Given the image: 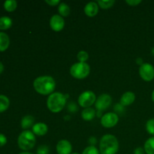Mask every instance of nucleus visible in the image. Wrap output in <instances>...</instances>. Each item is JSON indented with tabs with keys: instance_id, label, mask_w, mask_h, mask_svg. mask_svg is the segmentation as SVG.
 Here are the masks:
<instances>
[{
	"instance_id": "obj_1",
	"label": "nucleus",
	"mask_w": 154,
	"mask_h": 154,
	"mask_svg": "<svg viewBox=\"0 0 154 154\" xmlns=\"http://www.w3.org/2000/svg\"><path fill=\"white\" fill-rule=\"evenodd\" d=\"M33 88L38 93L43 96L51 95L54 93L56 81L53 77L44 75L36 78L33 81Z\"/></svg>"
},
{
	"instance_id": "obj_2",
	"label": "nucleus",
	"mask_w": 154,
	"mask_h": 154,
	"mask_svg": "<svg viewBox=\"0 0 154 154\" xmlns=\"http://www.w3.org/2000/svg\"><path fill=\"white\" fill-rule=\"evenodd\" d=\"M119 141L114 135L107 134L99 141V153L101 154H116L119 150Z\"/></svg>"
},
{
	"instance_id": "obj_3",
	"label": "nucleus",
	"mask_w": 154,
	"mask_h": 154,
	"mask_svg": "<svg viewBox=\"0 0 154 154\" xmlns=\"http://www.w3.org/2000/svg\"><path fill=\"white\" fill-rule=\"evenodd\" d=\"M66 102L67 99L64 94L60 92H54L48 96L47 99V106L51 112L59 113L65 108Z\"/></svg>"
},
{
	"instance_id": "obj_4",
	"label": "nucleus",
	"mask_w": 154,
	"mask_h": 154,
	"mask_svg": "<svg viewBox=\"0 0 154 154\" xmlns=\"http://www.w3.org/2000/svg\"><path fill=\"white\" fill-rule=\"evenodd\" d=\"M35 135L29 130H24L20 134L17 138L18 147L23 151L32 150L35 145Z\"/></svg>"
},
{
	"instance_id": "obj_5",
	"label": "nucleus",
	"mask_w": 154,
	"mask_h": 154,
	"mask_svg": "<svg viewBox=\"0 0 154 154\" xmlns=\"http://www.w3.org/2000/svg\"><path fill=\"white\" fill-rule=\"evenodd\" d=\"M90 73V66L87 63H76L70 68V74L78 80L85 79Z\"/></svg>"
},
{
	"instance_id": "obj_6",
	"label": "nucleus",
	"mask_w": 154,
	"mask_h": 154,
	"mask_svg": "<svg viewBox=\"0 0 154 154\" xmlns=\"http://www.w3.org/2000/svg\"><path fill=\"white\" fill-rule=\"evenodd\" d=\"M96 94L91 90H87L81 93L78 99V102L79 105L82 108H90V106L93 105L96 101Z\"/></svg>"
},
{
	"instance_id": "obj_7",
	"label": "nucleus",
	"mask_w": 154,
	"mask_h": 154,
	"mask_svg": "<svg viewBox=\"0 0 154 154\" xmlns=\"http://www.w3.org/2000/svg\"><path fill=\"white\" fill-rule=\"evenodd\" d=\"M112 102V99L109 94H104L100 95L99 97L96 99V102H95V106H96V110L99 112H102L105 111L108 108H109L110 105Z\"/></svg>"
},
{
	"instance_id": "obj_8",
	"label": "nucleus",
	"mask_w": 154,
	"mask_h": 154,
	"mask_svg": "<svg viewBox=\"0 0 154 154\" xmlns=\"http://www.w3.org/2000/svg\"><path fill=\"white\" fill-rule=\"evenodd\" d=\"M119 121V117L117 114L113 112L107 113L104 114L101 118V124L106 129L114 127Z\"/></svg>"
},
{
	"instance_id": "obj_9",
	"label": "nucleus",
	"mask_w": 154,
	"mask_h": 154,
	"mask_svg": "<svg viewBox=\"0 0 154 154\" xmlns=\"http://www.w3.org/2000/svg\"><path fill=\"white\" fill-rule=\"evenodd\" d=\"M139 75L144 81H153L154 79V67L150 63H144L139 68Z\"/></svg>"
},
{
	"instance_id": "obj_10",
	"label": "nucleus",
	"mask_w": 154,
	"mask_h": 154,
	"mask_svg": "<svg viewBox=\"0 0 154 154\" xmlns=\"http://www.w3.org/2000/svg\"><path fill=\"white\" fill-rule=\"evenodd\" d=\"M50 26L54 32H60L65 27V20L60 14H54L50 20Z\"/></svg>"
},
{
	"instance_id": "obj_11",
	"label": "nucleus",
	"mask_w": 154,
	"mask_h": 154,
	"mask_svg": "<svg viewBox=\"0 0 154 154\" xmlns=\"http://www.w3.org/2000/svg\"><path fill=\"white\" fill-rule=\"evenodd\" d=\"M56 150L58 154H72V145L68 140H60L57 143Z\"/></svg>"
},
{
	"instance_id": "obj_12",
	"label": "nucleus",
	"mask_w": 154,
	"mask_h": 154,
	"mask_svg": "<svg viewBox=\"0 0 154 154\" xmlns=\"http://www.w3.org/2000/svg\"><path fill=\"white\" fill-rule=\"evenodd\" d=\"M84 13L87 17H93L96 15H97L98 12H99V5H98L97 2H90L87 3L84 7Z\"/></svg>"
},
{
	"instance_id": "obj_13",
	"label": "nucleus",
	"mask_w": 154,
	"mask_h": 154,
	"mask_svg": "<svg viewBox=\"0 0 154 154\" xmlns=\"http://www.w3.org/2000/svg\"><path fill=\"white\" fill-rule=\"evenodd\" d=\"M135 100V93H132V92L128 91L126 92L125 93H123V96L120 98V103L122 106L126 107L129 106V105H132Z\"/></svg>"
},
{
	"instance_id": "obj_14",
	"label": "nucleus",
	"mask_w": 154,
	"mask_h": 154,
	"mask_svg": "<svg viewBox=\"0 0 154 154\" xmlns=\"http://www.w3.org/2000/svg\"><path fill=\"white\" fill-rule=\"evenodd\" d=\"M48 132V125L44 123H37L32 126V132L35 134V135L43 136V135H46Z\"/></svg>"
},
{
	"instance_id": "obj_15",
	"label": "nucleus",
	"mask_w": 154,
	"mask_h": 154,
	"mask_svg": "<svg viewBox=\"0 0 154 154\" xmlns=\"http://www.w3.org/2000/svg\"><path fill=\"white\" fill-rule=\"evenodd\" d=\"M96 115V110L92 108H84L81 112V117L85 121H91Z\"/></svg>"
},
{
	"instance_id": "obj_16",
	"label": "nucleus",
	"mask_w": 154,
	"mask_h": 154,
	"mask_svg": "<svg viewBox=\"0 0 154 154\" xmlns=\"http://www.w3.org/2000/svg\"><path fill=\"white\" fill-rule=\"evenodd\" d=\"M35 118L32 115H26L22 118L20 122L21 127L23 129L28 130L29 128L32 127L34 126Z\"/></svg>"
},
{
	"instance_id": "obj_17",
	"label": "nucleus",
	"mask_w": 154,
	"mask_h": 154,
	"mask_svg": "<svg viewBox=\"0 0 154 154\" xmlns=\"http://www.w3.org/2000/svg\"><path fill=\"white\" fill-rule=\"evenodd\" d=\"M10 45V38L6 33L0 32V52L5 51Z\"/></svg>"
},
{
	"instance_id": "obj_18",
	"label": "nucleus",
	"mask_w": 154,
	"mask_h": 154,
	"mask_svg": "<svg viewBox=\"0 0 154 154\" xmlns=\"http://www.w3.org/2000/svg\"><path fill=\"white\" fill-rule=\"evenodd\" d=\"M12 26V20L9 17L4 16L0 17V29H8Z\"/></svg>"
},
{
	"instance_id": "obj_19",
	"label": "nucleus",
	"mask_w": 154,
	"mask_h": 154,
	"mask_svg": "<svg viewBox=\"0 0 154 154\" xmlns=\"http://www.w3.org/2000/svg\"><path fill=\"white\" fill-rule=\"evenodd\" d=\"M59 14L61 17H68L70 14L71 8L66 3L62 2L58 6Z\"/></svg>"
},
{
	"instance_id": "obj_20",
	"label": "nucleus",
	"mask_w": 154,
	"mask_h": 154,
	"mask_svg": "<svg viewBox=\"0 0 154 154\" xmlns=\"http://www.w3.org/2000/svg\"><path fill=\"white\" fill-rule=\"evenodd\" d=\"M144 149L147 154H154V137L148 138L145 141Z\"/></svg>"
},
{
	"instance_id": "obj_21",
	"label": "nucleus",
	"mask_w": 154,
	"mask_h": 154,
	"mask_svg": "<svg viewBox=\"0 0 154 154\" xmlns=\"http://www.w3.org/2000/svg\"><path fill=\"white\" fill-rule=\"evenodd\" d=\"M10 105V100L5 95H0V113L5 111Z\"/></svg>"
},
{
	"instance_id": "obj_22",
	"label": "nucleus",
	"mask_w": 154,
	"mask_h": 154,
	"mask_svg": "<svg viewBox=\"0 0 154 154\" xmlns=\"http://www.w3.org/2000/svg\"><path fill=\"white\" fill-rule=\"evenodd\" d=\"M17 7V2L15 0H7L4 2V8L8 12H13Z\"/></svg>"
},
{
	"instance_id": "obj_23",
	"label": "nucleus",
	"mask_w": 154,
	"mask_h": 154,
	"mask_svg": "<svg viewBox=\"0 0 154 154\" xmlns=\"http://www.w3.org/2000/svg\"><path fill=\"white\" fill-rule=\"evenodd\" d=\"M115 3L114 0H99L97 2L99 7L102 9H108L112 7Z\"/></svg>"
},
{
	"instance_id": "obj_24",
	"label": "nucleus",
	"mask_w": 154,
	"mask_h": 154,
	"mask_svg": "<svg viewBox=\"0 0 154 154\" xmlns=\"http://www.w3.org/2000/svg\"><path fill=\"white\" fill-rule=\"evenodd\" d=\"M77 58L80 63H86L89 59V54L87 51H81L77 55Z\"/></svg>"
},
{
	"instance_id": "obj_25",
	"label": "nucleus",
	"mask_w": 154,
	"mask_h": 154,
	"mask_svg": "<svg viewBox=\"0 0 154 154\" xmlns=\"http://www.w3.org/2000/svg\"><path fill=\"white\" fill-rule=\"evenodd\" d=\"M82 154H100L99 150H98L96 146H88L83 151Z\"/></svg>"
},
{
	"instance_id": "obj_26",
	"label": "nucleus",
	"mask_w": 154,
	"mask_h": 154,
	"mask_svg": "<svg viewBox=\"0 0 154 154\" xmlns=\"http://www.w3.org/2000/svg\"><path fill=\"white\" fill-rule=\"evenodd\" d=\"M146 129L147 132L150 135H154V119H150L146 123Z\"/></svg>"
},
{
	"instance_id": "obj_27",
	"label": "nucleus",
	"mask_w": 154,
	"mask_h": 154,
	"mask_svg": "<svg viewBox=\"0 0 154 154\" xmlns=\"http://www.w3.org/2000/svg\"><path fill=\"white\" fill-rule=\"evenodd\" d=\"M36 154H50V148L48 145L42 144L37 148Z\"/></svg>"
},
{
	"instance_id": "obj_28",
	"label": "nucleus",
	"mask_w": 154,
	"mask_h": 154,
	"mask_svg": "<svg viewBox=\"0 0 154 154\" xmlns=\"http://www.w3.org/2000/svg\"><path fill=\"white\" fill-rule=\"evenodd\" d=\"M126 3L129 6H137L141 3V0H126Z\"/></svg>"
},
{
	"instance_id": "obj_29",
	"label": "nucleus",
	"mask_w": 154,
	"mask_h": 154,
	"mask_svg": "<svg viewBox=\"0 0 154 154\" xmlns=\"http://www.w3.org/2000/svg\"><path fill=\"white\" fill-rule=\"evenodd\" d=\"M45 2L50 6H57L60 4V0H45Z\"/></svg>"
},
{
	"instance_id": "obj_30",
	"label": "nucleus",
	"mask_w": 154,
	"mask_h": 154,
	"mask_svg": "<svg viewBox=\"0 0 154 154\" xmlns=\"http://www.w3.org/2000/svg\"><path fill=\"white\" fill-rule=\"evenodd\" d=\"M7 144V138L5 135L0 133V147H3Z\"/></svg>"
},
{
	"instance_id": "obj_31",
	"label": "nucleus",
	"mask_w": 154,
	"mask_h": 154,
	"mask_svg": "<svg viewBox=\"0 0 154 154\" xmlns=\"http://www.w3.org/2000/svg\"><path fill=\"white\" fill-rule=\"evenodd\" d=\"M145 151L144 149L142 147H137L135 150H134V154H144Z\"/></svg>"
},
{
	"instance_id": "obj_32",
	"label": "nucleus",
	"mask_w": 154,
	"mask_h": 154,
	"mask_svg": "<svg viewBox=\"0 0 154 154\" xmlns=\"http://www.w3.org/2000/svg\"><path fill=\"white\" fill-rule=\"evenodd\" d=\"M89 142L90 143L91 146H95V144H96V138H94V137H91L89 140Z\"/></svg>"
},
{
	"instance_id": "obj_33",
	"label": "nucleus",
	"mask_w": 154,
	"mask_h": 154,
	"mask_svg": "<svg viewBox=\"0 0 154 154\" xmlns=\"http://www.w3.org/2000/svg\"><path fill=\"white\" fill-rule=\"evenodd\" d=\"M136 63L138 65H139L140 66H142V65L144 64V63H143V60L141 58H137L136 59Z\"/></svg>"
},
{
	"instance_id": "obj_34",
	"label": "nucleus",
	"mask_w": 154,
	"mask_h": 154,
	"mask_svg": "<svg viewBox=\"0 0 154 154\" xmlns=\"http://www.w3.org/2000/svg\"><path fill=\"white\" fill-rule=\"evenodd\" d=\"M3 71H4V66H3L2 63L0 62V75H1L2 73L3 72Z\"/></svg>"
},
{
	"instance_id": "obj_35",
	"label": "nucleus",
	"mask_w": 154,
	"mask_h": 154,
	"mask_svg": "<svg viewBox=\"0 0 154 154\" xmlns=\"http://www.w3.org/2000/svg\"><path fill=\"white\" fill-rule=\"evenodd\" d=\"M19 154H34V153H31V152H29V151H23V152H21V153H20Z\"/></svg>"
},
{
	"instance_id": "obj_36",
	"label": "nucleus",
	"mask_w": 154,
	"mask_h": 154,
	"mask_svg": "<svg viewBox=\"0 0 154 154\" xmlns=\"http://www.w3.org/2000/svg\"><path fill=\"white\" fill-rule=\"evenodd\" d=\"M151 98H152V100H153V102H154V90H153V93H152V95H151Z\"/></svg>"
},
{
	"instance_id": "obj_37",
	"label": "nucleus",
	"mask_w": 154,
	"mask_h": 154,
	"mask_svg": "<svg viewBox=\"0 0 154 154\" xmlns=\"http://www.w3.org/2000/svg\"><path fill=\"white\" fill-rule=\"evenodd\" d=\"M151 53H152V54H153V55L154 56V48H152V51H151Z\"/></svg>"
},
{
	"instance_id": "obj_38",
	"label": "nucleus",
	"mask_w": 154,
	"mask_h": 154,
	"mask_svg": "<svg viewBox=\"0 0 154 154\" xmlns=\"http://www.w3.org/2000/svg\"><path fill=\"white\" fill-rule=\"evenodd\" d=\"M72 154H80V153H72Z\"/></svg>"
}]
</instances>
